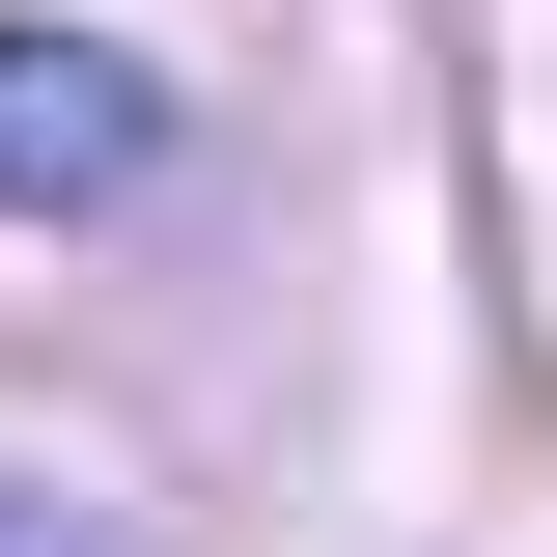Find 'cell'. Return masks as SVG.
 I'll return each instance as SVG.
<instances>
[{"label": "cell", "instance_id": "cell-1", "mask_svg": "<svg viewBox=\"0 0 557 557\" xmlns=\"http://www.w3.org/2000/svg\"><path fill=\"white\" fill-rule=\"evenodd\" d=\"M168 168V57H112V28H0V223H84Z\"/></svg>", "mask_w": 557, "mask_h": 557}, {"label": "cell", "instance_id": "cell-2", "mask_svg": "<svg viewBox=\"0 0 557 557\" xmlns=\"http://www.w3.org/2000/svg\"><path fill=\"white\" fill-rule=\"evenodd\" d=\"M0 557H84V530H57V502H0Z\"/></svg>", "mask_w": 557, "mask_h": 557}]
</instances>
